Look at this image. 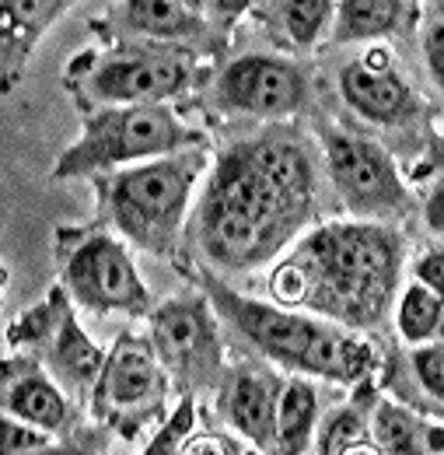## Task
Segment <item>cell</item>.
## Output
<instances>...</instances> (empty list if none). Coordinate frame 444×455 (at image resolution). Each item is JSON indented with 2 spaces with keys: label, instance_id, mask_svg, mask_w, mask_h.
<instances>
[{
  "label": "cell",
  "instance_id": "21",
  "mask_svg": "<svg viewBox=\"0 0 444 455\" xmlns=\"http://www.w3.org/2000/svg\"><path fill=\"white\" fill-rule=\"evenodd\" d=\"M319 449L322 455H382L378 445L364 435V420L353 410H339L326 420Z\"/></svg>",
  "mask_w": 444,
  "mask_h": 455
},
{
  "label": "cell",
  "instance_id": "8",
  "mask_svg": "<svg viewBox=\"0 0 444 455\" xmlns=\"http://www.w3.org/2000/svg\"><path fill=\"white\" fill-rule=\"evenodd\" d=\"M326 162L333 175L336 193L357 218H389L406 211V186L395 172V162L382 151V144L353 137V133H329L326 137Z\"/></svg>",
  "mask_w": 444,
  "mask_h": 455
},
{
  "label": "cell",
  "instance_id": "15",
  "mask_svg": "<svg viewBox=\"0 0 444 455\" xmlns=\"http://www.w3.org/2000/svg\"><path fill=\"white\" fill-rule=\"evenodd\" d=\"M319 424V393L308 379H287L280 386L274 420V455H305Z\"/></svg>",
  "mask_w": 444,
  "mask_h": 455
},
{
  "label": "cell",
  "instance_id": "25",
  "mask_svg": "<svg viewBox=\"0 0 444 455\" xmlns=\"http://www.w3.org/2000/svg\"><path fill=\"white\" fill-rule=\"evenodd\" d=\"M424 53H427V70H431V81L441 88L444 84V18L434 14L427 32H424Z\"/></svg>",
  "mask_w": 444,
  "mask_h": 455
},
{
  "label": "cell",
  "instance_id": "6",
  "mask_svg": "<svg viewBox=\"0 0 444 455\" xmlns=\"http://www.w3.org/2000/svg\"><path fill=\"white\" fill-rule=\"evenodd\" d=\"M151 350L186 393H203L221 382L224 343L218 315L203 298H171L151 315Z\"/></svg>",
  "mask_w": 444,
  "mask_h": 455
},
{
  "label": "cell",
  "instance_id": "27",
  "mask_svg": "<svg viewBox=\"0 0 444 455\" xmlns=\"http://www.w3.org/2000/svg\"><path fill=\"white\" fill-rule=\"evenodd\" d=\"M416 284L441 294L444 291V256L441 252H427L420 263H416Z\"/></svg>",
  "mask_w": 444,
  "mask_h": 455
},
{
  "label": "cell",
  "instance_id": "12",
  "mask_svg": "<svg viewBox=\"0 0 444 455\" xmlns=\"http://www.w3.org/2000/svg\"><path fill=\"white\" fill-rule=\"evenodd\" d=\"M339 95L357 116L382 123V126H399L409 123L420 113V99L413 88L399 77L385 53H371L368 60H353L339 70Z\"/></svg>",
  "mask_w": 444,
  "mask_h": 455
},
{
  "label": "cell",
  "instance_id": "1",
  "mask_svg": "<svg viewBox=\"0 0 444 455\" xmlns=\"http://www.w3.org/2000/svg\"><path fill=\"white\" fill-rule=\"evenodd\" d=\"M315 172L287 133H259L227 148L196 211V238L221 270H256L312 221Z\"/></svg>",
  "mask_w": 444,
  "mask_h": 455
},
{
  "label": "cell",
  "instance_id": "5",
  "mask_svg": "<svg viewBox=\"0 0 444 455\" xmlns=\"http://www.w3.org/2000/svg\"><path fill=\"white\" fill-rule=\"evenodd\" d=\"M207 137L186 126L165 106H109L84 119L81 137L53 165L56 179H77L115 165H144L155 158L200 151Z\"/></svg>",
  "mask_w": 444,
  "mask_h": 455
},
{
  "label": "cell",
  "instance_id": "23",
  "mask_svg": "<svg viewBox=\"0 0 444 455\" xmlns=\"http://www.w3.org/2000/svg\"><path fill=\"white\" fill-rule=\"evenodd\" d=\"M413 375H416V382L427 389V396L434 399V406H438V403H441V393H444L441 343H427V347H420V350L413 354Z\"/></svg>",
  "mask_w": 444,
  "mask_h": 455
},
{
  "label": "cell",
  "instance_id": "24",
  "mask_svg": "<svg viewBox=\"0 0 444 455\" xmlns=\"http://www.w3.org/2000/svg\"><path fill=\"white\" fill-rule=\"evenodd\" d=\"M189 431H193V399H182V406L175 410V417L165 424V431L151 442L147 455H178Z\"/></svg>",
  "mask_w": 444,
  "mask_h": 455
},
{
  "label": "cell",
  "instance_id": "29",
  "mask_svg": "<svg viewBox=\"0 0 444 455\" xmlns=\"http://www.w3.org/2000/svg\"><path fill=\"white\" fill-rule=\"evenodd\" d=\"M25 455H77V452H74V449H53V445H50V449H39V452H25Z\"/></svg>",
  "mask_w": 444,
  "mask_h": 455
},
{
  "label": "cell",
  "instance_id": "16",
  "mask_svg": "<svg viewBox=\"0 0 444 455\" xmlns=\"http://www.w3.org/2000/svg\"><path fill=\"white\" fill-rule=\"evenodd\" d=\"M375 445L382 455H441V427L438 424H420L416 413L395 406V403H378L375 410Z\"/></svg>",
  "mask_w": 444,
  "mask_h": 455
},
{
  "label": "cell",
  "instance_id": "26",
  "mask_svg": "<svg viewBox=\"0 0 444 455\" xmlns=\"http://www.w3.org/2000/svg\"><path fill=\"white\" fill-rule=\"evenodd\" d=\"M178 455H256V452H238L224 435H214V431H200V435H186Z\"/></svg>",
  "mask_w": 444,
  "mask_h": 455
},
{
  "label": "cell",
  "instance_id": "14",
  "mask_svg": "<svg viewBox=\"0 0 444 455\" xmlns=\"http://www.w3.org/2000/svg\"><path fill=\"white\" fill-rule=\"evenodd\" d=\"M277 399L280 382L263 375V371H256V368L231 371L221 386V406L227 424L263 452H270V445H274Z\"/></svg>",
  "mask_w": 444,
  "mask_h": 455
},
{
  "label": "cell",
  "instance_id": "28",
  "mask_svg": "<svg viewBox=\"0 0 444 455\" xmlns=\"http://www.w3.org/2000/svg\"><path fill=\"white\" fill-rule=\"evenodd\" d=\"M441 200H444V186L438 182V186H434V193L427 196V221H431V231H434V235H441V228H444V221H441Z\"/></svg>",
  "mask_w": 444,
  "mask_h": 455
},
{
  "label": "cell",
  "instance_id": "17",
  "mask_svg": "<svg viewBox=\"0 0 444 455\" xmlns=\"http://www.w3.org/2000/svg\"><path fill=\"white\" fill-rule=\"evenodd\" d=\"M333 14L336 43H361V39H378V36L395 32L406 21L409 4H399V0H343L333 7Z\"/></svg>",
  "mask_w": 444,
  "mask_h": 455
},
{
  "label": "cell",
  "instance_id": "9",
  "mask_svg": "<svg viewBox=\"0 0 444 455\" xmlns=\"http://www.w3.org/2000/svg\"><path fill=\"white\" fill-rule=\"evenodd\" d=\"M168 379L151 350V343L123 333L112 347L109 361L99 371V393L95 410L109 424H126V431L140 427L147 417L158 413L165 399Z\"/></svg>",
  "mask_w": 444,
  "mask_h": 455
},
{
  "label": "cell",
  "instance_id": "11",
  "mask_svg": "<svg viewBox=\"0 0 444 455\" xmlns=\"http://www.w3.org/2000/svg\"><path fill=\"white\" fill-rule=\"evenodd\" d=\"M193 81V67L175 53H130V57L106 60L91 81V99L106 106H162L175 99Z\"/></svg>",
  "mask_w": 444,
  "mask_h": 455
},
{
  "label": "cell",
  "instance_id": "7",
  "mask_svg": "<svg viewBox=\"0 0 444 455\" xmlns=\"http://www.w3.org/2000/svg\"><path fill=\"white\" fill-rule=\"evenodd\" d=\"M63 277H67L70 298L95 315H109V312L144 315L151 308V294L140 281L130 252L109 235L81 238L67 256Z\"/></svg>",
  "mask_w": 444,
  "mask_h": 455
},
{
  "label": "cell",
  "instance_id": "13",
  "mask_svg": "<svg viewBox=\"0 0 444 455\" xmlns=\"http://www.w3.org/2000/svg\"><path fill=\"white\" fill-rule=\"evenodd\" d=\"M0 410L46 435L63 431L70 417L67 399L56 389V382H50V375L28 357L0 361Z\"/></svg>",
  "mask_w": 444,
  "mask_h": 455
},
{
  "label": "cell",
  "instance_id": "19",
  "mask_svg": "<svg viewBox=\"0 0 444 455\" xmlns=\"http://www.w3.org/2000/svg\"><path fill=\"white\" fill-rule=\"evenodd\" d=\"M395 326L406 343H427L438 340L441 333V294L427 287L413 284L402 291L399 308H395Z\"/></svg>",
  "mask_w": 444,
  "mask_h": 455
},
{
  "label": "cell",
  "instance_id": "18",
  "mask_svg": "<svg viewBox=\"0 0 444 455\" xmlns=\"http://www.w3.org/2000/svg\"><path fill=\"white\" fill-rule=\"evenodd\" d=\"M123 21L133 32H147L158 39H186L200 32V14L193 4H175V0H133L123 4Z\"/></svg>",
  "mask_w": 444,
  "mask_h": 455
},
{
  "label": "cell",
  "instance_id": "2",
  "mask_svg": "<svg viewBox=\"0 0 444 455\" xmlns=\"http://www.w3.org/2000/svg\"><path fill=\"white\" fill-rule=\"evenodd\" d=\"M402 270V238L375 221H333L312 231L270 274L277 308H308L353 330L378 326Z\"/></svg>",
  "mask_w": 444,
  "mask_h": 455
},
{
  "label": "cell",
  "instance_id": "3",
  "mask_svg": "<svg viewBox=\"0 0 444 455\" xmlns=\"http://www.w3.org/2000/svg\"><path fill=\"white\" fill-rule=\"evenodd\" d=\"M203 284L214 301V312H221L256 350H263L283 368L305 371V375H322L333 382H357L368 375L371 350L353 337L339 333V326L333 323L242 298V294L227 291L214 274H203Z\"/></svg>",
  "mask_w": 444,
  "mask_h": 455
},
{
  "label": "cell",
  "instance_id": "22",
  "mask_svg": "<svg viewBox=\"0 0 444 455\" xmlns=\"http://www.w3.org/2000/svg\"><path fill=\"white\" fill-rule=\"evenodd\" d=\"M50 445H53V435H46L32 424H21L14 417H0V455L39 452V449H50Z\"/></svg>",
  "mask_w": 444,
  "mask_h": 455
},
{
  "label": "cell",
  "instance_id": "4",
  "mask_svg": "<svg viewBox=\"0 0 444 455\" xmlns=\"http://www.w3.org/2000/svg\"><path fill=\"white\" fill-rule=\"evenodd\" d=\"M203 162V151H182L115 172L106 189L112 225L137 249L171 256Z\"/></svg>",
  "mask_w": 444,
  "mask_h": 455
},
{
  "label": "cell",
  "instance_id": "10",
  "mask_svg": "<svg viewBox=\"0 0 444 455\" xmlns=\"http://www.w3.org/2000/svg\"><path fill=\"white\" fill-rule=\"evenodd\" d=\"M224 109L245 116H290L308 102V74L283 57H242L218 77Z\"/></svg>",
  "mask_w": 444,
  "mask_h": 455
},
{
  "label": "cell",
  "instance_id": "20",
  "mask_svg": "<svg viewBox=\"0 0 444 455\" xmlns=\"http://www.w3.org/2000/svg\"><path fill=\"white\" fill-rule=\"evenodd\" d=\"M274 7H277L274 18H277L280 28L287 32V39L294 46L308 50L322 36V28L329 25L336 4H329V0H287V4H274Z\"/></svg>",
  "mask_w": 444,
  "mask_h": 455
}]
</instances>
